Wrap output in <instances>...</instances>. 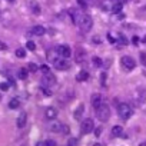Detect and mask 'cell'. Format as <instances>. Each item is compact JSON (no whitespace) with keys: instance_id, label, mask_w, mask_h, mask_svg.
Returning <instances> with one entry per match:
<instances>
[{"instance_id":"47","label":"cell","mask_w":146,"mask_h":146,"mask_svg":"<svg viewBox=\"0 0 146 146\" xmlns=\"http://www.w3.org/2000/svg\"><path fill=\"white\" fill-rule=\"evenodd\" d=\"M7 2H10V3H13V2H15V0H7Z\"/></svg>"},{"instance_id":"21","label":"cell","mask_w":146,"mask_h":146,"mask_svg":"<svg viewBox=\"0 0 146 146\" xmlns=\"http://www.w3.org/2000/svg\"><path fill=\"white\" fill-rule=\"evenodd\" d=\"M83 110H85V106L83 105H79V108L75 110V119H80L82 117V115H83Z\"/></svg>"},{"instance_id":"39","label":"cell","mask_w":146,"mask_h":146,"mask_svg":"<svg viewBox=\"0 0 146 146\" xmlns=\"http://www.w3.org/2000/svg\"><path fill=\"white\" fill-rule=\"evenodd\" d=\"M132 43L136 46V44L139 43V37H137V36H133V37H132Z\"/></svg>"},{"instance_id":"15","label":"cell","mask_w":146,"mask_h":146,"mask_svg":"<svg viewBox=\"0 0 146 146\" xmlns=\"http://www.w3.org/2000/svg\"><path fill=\"white\" fill-rule=\"evenodd\" d=\"M89 79V73L86 72V70H80L78 75H76V80L78 82H85V80H88Z\"/></svg>"},{"instance_id":"11","label":"cell","mask_w":146,"mask_h":146,"mask_svg":"<svg viewBox=\"0 0 146 146\" xmlns=\"http://www.w3.org/2000/svg\"><path fill=\"white\" fill-rule=\"evenodd\" d=\"M43 83H44L46 86H52V85L56 83V79H54V76L52 75V73H46L44 78H43Z\"/></svg>"},{"instance_id":"10","label":"cell","mask_w":146,"mask_h":146,"mask_svg":"<svg viewBox=\"0 0 146 146\" xmlns=\"http://www.w3.org/2000/svg\"><path fill=\"white\" fill-rule=\"evenodd\" d=\"M44 116H46V119L53 120V119L57 117V110H56L54 108H46V110H44Z\"/></svg>"},{"instance_id":"48","label":"cell","mask_w":146,"mask_h":146,"mask_svg":"<svg viewBox=\"0 0 146 146\" xmlns=\"http://www.w3.org/2000/svg\"><path fill=\"white\" fill-rule=\"evenodd\" d=\"M0 100H2V96H0Z\"/></svg>"},{"instance_id":"34","label":"cell","mask_w":146,"mask_h":146,"mask_svg":"<svg viewBox=\"0 0 146 146\" xmlns=\"http://www.w3.org/2000/svg\"><path fill=\"white\" fill-rule=\"evenodd\" d=\"M0 89L2 90H9V83H6V82H3V83H0Z\"/></svg>"},{"instance_id":"46","label":"cell","mask_w":146,"mask_h":146,"mask_svg":"<svg viewBox=\"0 0 146 146\" xmlns=\"http://www.w3.org/2000/svg\"><path fill=\"white\" fill-rule=\"evenodd\" d=\"M139 146H146V142H145V143H140Z\"/></svg>"},{"instance_id":"8","label":"cell","mask_w":146,"mask_h":146,"mask_svg":"<svg viewBox=\"0 0 146 146\" xmlns=\"http://www.w3.org/2000/svg\"><path fill=\"white\" fill-rule=\"evenodd\" d=\"M53 64H54V67L56 69H59V70H66L67 67H69V63H67V60L66 59H63V57H56L54 60H53Z\"/></svg>"},{"instance_id":"37","label":"cell","mask_w":146,"mask_h":146,"mask_svg":"<svg viewBox=\"0 0 146 146\" xmlns=\"http://www.w3.org/2000/svg\"><path fill=\"white\" fill-rule=\"evenodd\" d=\"M69 132H70V127H69L67 125H63V130H62V133H63V135H67Z\"/></svg>"},{"instance_id":"22","label":"cell","mask_w":146,"mask_h":146,"mask_svg":"<svg viewBox=\"0 0 146 146\" xmlns=\"http://www.w3.org/2000/svg\"><path fill=\"white\" fill-rule=\"evenodd\" d=\"M122 7H123V5H122V3H113L112 13H115V15H119V13H120V10H122Z\"/></svg>"},{"instance_id":"2","label":"cell","mask_w":146,"mask_h":146,"mask_svg":"<svg viewBox=\"0 0 146 146\" xmlns=\"http://www.w3.org/2000/svg\"><path fill=\"white\" fill-rule=\"evenodd\" d=\"M117 113H119V116H120V119H129L132 115H133V109L127 105V103H119L117 105Z\"/></svg>"},{"instance_id":"5","label":"cell","mask_w":146,"mask_h":146,"mask_svg":"<svg viewBox=\"0 0 146 146\" xmlns=\"http://www.w3.org/2000/svg\"><path fill=\"white\" fill-rule=\"evenodd\" d=\"M120 63H122V66H123V69H126V70H133L135 69V66H136V63H135V60L130 57V56H123L122 59H120Z\"/></svg>"},{"instance_id":"1","label":"cell","mask_w":146,"mask_h":146,"mask_svg":"<svg viewBox=\"0 0 146 146\" xmlns=\"http://www.w3.org/2000/svg\"><path fill=\"white\" fill-rule=\"evenodd\" d=\"M96 117L100 120V122H108L109 117H110V109L106 103H102L98 109H96Z\"/></svg>"},{"instance_id":"17","label":"cell","mask_w":146,"mask_h":146,"mask_svg":"<svg viewBox=\"0 0 146 146\" xmlns=\"http://www.w3.org/2000/svg\"><path fill=\"white\" fill-rule=\"evenodd\" d=\"M50 130H52L53 133H62V130H63V123H60V122L53 123V125L50 126Z\"/></svg>"},{"instance_id":"33","label":"cell","mask_w":146,"mask_h":146,"mask_svg":"<svg viewBox=\"0 0 146 146\" xmlns=\"http://www.w3.org/2000/svg\"><path fill=\"white\" fill-rule=\"evenodd\" d=\"M140 62H142V64L146 66V53H145V52L140 53Z\"/></svg>"},{"instance_id":"42","label":"cell","mask_w":146,"mask_h":146,"mask_svg":"<svg viewBox=\"0 0 146 146\" xmlns=\"http://www.w3.org/2000/svg\"><path fill=\"white\" fill-rule=\"evenodd\" d=\"M100 132H102V129H96V130H95V135H96V136H100Z\"/></svg>"},{"instance_id":"16","label":"cell","mask_w":146,"mask_h":146,"mask_svg":"<svg viewBox=\"0 0 146 146\" xmlns=\"http://www.w3.org/2000/svg\"><path fill=\"white\" fill-rule=\"evenodd\" d=\"M112 7H113V0H103L102 2V9L105 12H112Z\"/></svg>"},{"instance_id":"6","label":"cell","mask_w":146,"mask_h":146,"mask_svg":"<svg viewBox=\"0 0 146 146\" xmlns=\"http://www.w3.org/2000/svg\"><path fill=\"white\" fill-rule=\"evenodd\" d=\"M56 52H57V54H59L60 57H63V59H69L70 54H72V50H70V47H69L67 44H60V46H57Z\"/></svg>"},{"instance_id":"44","label":"cell","mask_w":146,"mask_h":146,"mask_svg":"<svg viewBox=\"0 0 146 146\" xmlns=\"http://www.w3.org/2000/svg\"><path fill=\"white\" fill-rule=\"evenodd\" d=\"M142 42H143V43H146V36H145V37L142 39Z\"/></svg>"},{"instance_id":"43","label":"cell","mask_w":146,"mask_h":146,"mask_svg":"<svg viewBox=\"0 0 146 146\" xmlns=\"http://www.w3.org/2000/svg\"><path fill=\"white\" fill-rule=\"evenodd\" d=\"M36 146H46V143H44V142H37Z\"/></svg>"},{"instance_id":"9","label":"cell","mask_w":146,"mask_h":146,"mask_svg":"<svg viewBox=\"0 0 146 146\" xmlns=\"http://www.w3.org/2000/svg\"><path fill=\"white\" fill-rule=\"evenodd\" d=\"M26 123H27V113L22 112V113L19 115L17 120H16V125H17V127H19V129H22V127H25V126H26Z\"/></svg>"},{"instance_id":"12","label":"cell","mask_w":146,"mask_h":146,"mask_svg":"<svg viewBox=\"0 0 146 146\" xmlns=\"http://www.w3.org/2000/svg\"><path fill=\"white\" fill-rule=\"evenodd\" d=\"M75 59H76L78 63H83L85 59H86V53H85V50L78 47V49H76V57H75Z\"/></svg>"},{"instance_id":"40","label":"cell","mask_w":146,"mask_h":146,"mask_svg":"<svg viewBox=\"0 0 146 146\" xmlns=\"http://www.w3.org/2000/svg\"><path fill=\"white\" fill-rule=\"evenodd\" d=\"M7 49V46L5 44V43H2V42H0V50H6Z\"/></svg>"},{"instance_id":"26","label":"cell","mask_w":146,"mask_h":146,"mask_svg":"<svg viewBox=\"0 0 146 146\" xmlns=\"http://www.w3.org/2000/svg\"><path fill=\"white\" fill-rule=\"evenodd\" d=\"M16 56L17 57H20V59H23V57H26V50L25 49H22V47H19V49H16Z\"/></svg>"},{"instance_id":"35","label":"cell","mask_w":146,"mask_h":146,"mask_svg":"<svg viewBox=\"0 0 146 146\" xmlns=\"http://www.w3.org/2000/svg\"><path fill=\"white\" fill-rule=\"evenodd\" d=\"M44 143H46V146H57V143H56L54 140H52V139H49V140H46Z\"/></svg>"},{"instance_id":"13","label":"cell","mask_w":146,"mask_h":146,"mask_svg":"<svg viewBox=\"0 0 146 146\" xmlns=\"http://www.w3.org/2000/svg\"><path fill=\"white\" fill-rule=\"evenodd\" d=\"M29 6H30V9H32V12H33L35 15H40L42 9H40V6H39V3L36 2V0H30Z\"/></svg>"},{"instance_id":"30","label":"cell","mask_w":146,"mask_h":146,"mask_svg":"<svg viewBox=\"0 0 146 146\" xmlns=\"http://www.w3.org/2000/svg\"><path fill=\"white\" fill-rule=\"evenodd\" d=\"M39 69H40V70H42V72L44 73V75H46V73H50V72H49L50 69H49V66H47V64H42V66H40Z\"/></svg>"},{"instance_id":"31","label":"cell","mask_w":146,"mask_h":146,"mask_svg":"<svg viewBox=\"0 0 146 146\" xmlns=\"http://www.w3.org/2000/svg\"><path fill=\"white\" fill-rule=\"evenodd\" d=\"M108 40H109L112 44H113V43H117V39H116L115 36H112V33H109V35H108Z\"/></svg>"},{"instance_id":"23","label":"cell","mask_w":146,"mask_h":146,"mask_svg":"<svg viewBox=\"0 0 146 146\" xmlns=\"http://www.w3.org/2000/svg\"><path fill=\"white\" fill-rule=\"evenodd\" d=\"M19 106H20V100H19V99H16V98H15V99H12V100L9 102V108H10V109H17Z\"/></svg>"},{"instance_id":"38","label":"cell","mask_w":146,"mask_h":146,"mask_svg":"<svg viewBox=\"0 0 146 146\" xmlns=\"http://www.w3.org/2000/svg\"><path fill=\"white\" fill-rule=\"evenodd\" d=\"M78 5H79V6H82L83 9H86V7H88V5H86L85 0H78Z\"/></svg>"},{"instance_id":"45","label":"cell","mask_w":146,"mask_h":146,"mask_svg":"<svg viewBox=\"0 0 146 146\" xmlns=\"http://www.w3.org/2000/svg\"><path fill=\"white\" fill-rule=\"evenodd\" d=\"M93 146H102V145H100V143H95Z\"/></svg>"},{"instance_id":"4","label":"cell","mask_w":146,"mask_h":146,"mask_svg":"<svg viewBox=\"0 0 146 146\" xmlns=\"http://www.w3.org/2000/svg\"><path fill=\"white\" fill-rule=\"evenodd\" d=\"M93 129H95V125H93V120H92L90 117L85 119V120L82 122V125H80V132H82L83 135H88V133H90Z\"/></svg>"},{"instance_id":"36","label":"cell","mask_w":146,"mask_h":146,"mask_svg":"<svg viewBox=\"0 0 146 146\" xmlns=\"http://www.w3.org/2000/svg\"><path fill=\"white\" fill-rule=\"evenodd\" d=\"M42 92H43V95H46V96H52V92H50L47 88H42Z\"/></svg>"},{"instance_id":"7","label":"cell","mask_w":146,"mask_h":146,"mask_svg":"<svg viewBox=\"0 0 146 146\" xmlns=\"http://www.w3.org/2000/svg\"><path fill=\"white\" fill-rule=\"evenodd\" d=\"M67 13H69V16H70V19H72V22H73V25H79V22H80V17H82V13L79 12V10H76V9H69L67 10Z\"/></svg>"},{"instance_id":"41","label":"cell","mask_w":146,"mask_h":146,"mask_svg":"<svg viewBox=\"0 0 146 146\" xmlns=\"http://www.w3.org/2000/svg\"><path fill=\"white\" fill-rule=\"evenodd\" d=\"M93 42H95V44H99V43H100V39H99L98 36H95V37H93Z\"/></svg>"},{"instance_id":"25","label":"cell","mask_w":146,"mask_h":146,"mask_svg":"<svg viewBox=\"0 0 146 146\" xmlns=\"http://www.w3.org/2000/svg\"><path fill=\"white\" fill-rule=\"evenodd\" d=\"M78 143H79V140H78L76 137H69L66 146H78Z\"/></svg>"},{"instance_id":"14","label":"cell","mask_w":146,"mask_h":146,"mask_svg":"<svg viewBox=\"0 0 146 146\" xmlns=\"http://www.w3.org/2000/svg\"><path fill=\"white\" fill-rule=\"evenodd\" d=\"M102 103H103V102H102V96H100V95H93V96H92V106H93L95 109H98Z\"/></svg>"},{"instance_id":"19","label":"cell","mask_w":146,"mask_h":146,"mask_svg":"<svg viewBox=\"0 0 146 146\" xmlns=\"http://www.w3.org/2000/svg\"><path fill=\"white\" fill-rule=\"evenodd\" d=\"M112 135L122 137V135H123V127H122V126H113V127H112Z\"/></svg>"},{"instance_id":"24","label":"cell","mask_w":146,"mask_h":146,"mask_svg":"<svg viewBox=\"0 0 146 146\" xmlns=\"http://www.w3.org/2000/svg\"><path fill=\"white\" fill-rule=\"evenodd\" d=\"M117 44H120V46H126V44H127V39H126L123 35H120V33H119V36H117Z\"/></svg>"},{"instance_id":"32","label":"cell","mask_w":146,"mask_h":146,"mask_svg":"<svg viewBox=\"0 0 146 146\" xmlns=\"http://www.w3.org/2000/svg\"><path fill=\"white\" fill-rule=\"evenodd\" d=\"M106 78H108V76H106V73L103 72V73H102V75H100V83H102L103 86L106 85Z\"/></svg>"},{"instance_id":"20","label":"cell","mask_w":146,"mask_h":146,"mask_svg":"<svg viewBox=\"0 0 146 146\" xmlns=\"http://www.w3.org/2000/svg\"><path fill=\"white\" fill-rule=\"evenodd\" d=\"M27 73H29V70H27L26 67H22V69L17 72V76H19V79L26 80V79H27Z\"/></svg>"},{"instance_id":"18","label":"cell","mask_w":146,"mask_h":146,"mask_svg":"<svg viewBox=\"0 0 146 146\" xmlns=\"http://www.w3.org/2000/svg\"><path fill=\"white\" fill-rule=\"evenodd\" d=\"M32 33L36 35V36H43V35L46 33V29H44L43 26H35V27L32 29Z\"/></svg>"},{"instance_id":"3","label":"cell","mask_w":146,"mask_h":146,"mask_svg":"<svg viewBox=\"0 0 146 146\" xmlns=\"http://www.w3.org/2000/svg\"><path fill=\"white\" fill-rule=\"evenodd\" d=\"M79 26L83 32H90V29L93 27V20L89 15L86 13H82V17H80V22H79Z\"/></svg>"},{"instance_id":"27","label":"cell","mask_w":146,"mask_h":146,"mask_svg":"<svg viewBox=\"0 0 146 146\" xmlns=\"http://www.w3.org/2000/svg\"><path fill=\"white\" fill-rule=\"evenodd\" d=\"M92 63L95 64V67H102V59L98 57V56H95V57L92 59Z\"/></svg>"},{"instance_id":"28","label":"cell","mask_w":146,"mask_h":146,"mask_svg":"<svg viewBox=\"0 0 146 146\" xmlns=\"http://www.w3.org/2000/svg\"><path fill=\"white\" fill-rule=\"evenodd\" d=\"M27 70L32 72V73H35V72L39 70V66H37L36 63H29V64H27Z\"/></svg>"},{"instance_id":"29","label":"cell","mask_w":146,"mask_h":146,"mask_svg":"<svg viewBox=\"0 0 146 146\" xmlns=\"http://www.w3.org/2000/svg\"><path fill=\"white\" fill-rule=\"evenodd\" d=\"M26 47H27L29 50H32V52H33V50L36 49V43H35V42H32V40H29V42L26 43Z\"/></svg>"}]
</instances>
